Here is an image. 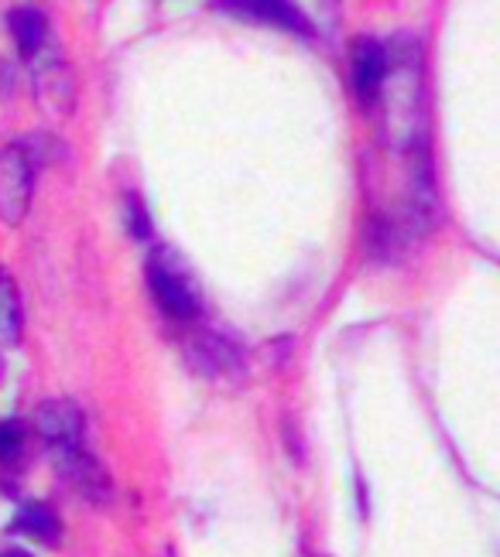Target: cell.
Wrapping results in <instances>:
<instances>
[{"label": "cell", "instance_id": "cell-10", "mask_svg": "<svg viewBox=\"0 0 500 557\" xmlns=\"http://www.w3.org/2000/svg\"><path fill=\"white\" fill-rule=\"evenodd\" d=\"M0 557H28V554H21V550H8V554H0Z\"/></svg>", "mask_w": 500, "mask_h": 557}, {"label": "cell", "instance_id": "cell-4", "mask_svg": "<svg viewBox=\"0 0 500 557\" xmlns=\"http://www.w3.org/2000/svg\"><path fill=\"white\" fill-rule=\"evenodd\" d=\"M220 8L251 17V21H265L271 28H284L295 35H308L313 24L305 21V14L292 4V0H220Z\"/></svg>", "mask_w": 500, "mask_h": 557}, {"label": "cell", "instance_id": "cell-9", "mask_svg": "<svg viewBox=\"0 0 500 557\" xmlns=\"http://www.w3.org/2000/svg\"><path fill=\"white\" fill-rule=\"evenodd\" d=\"M28 431L21 421H0V462H14V458L25 451Z\"/></svg>", "mask_w": 500, "mask_h": 557}, {"label": "cell", "instance_id": "cell-3", "mask_svg": "<svg viewBox=\"0 0 500 557\" xmlns=\"http://www.w3.org/2000/svg\"><path fill=\"white\" fill-rule=\"evenodd\" d=\"M148 284H151V295H155L158 308L169 314V319H175V322L196 319L199 295H196L193 281H188L175 263H169L164 257H155L148 263Z\"/></svg>", "mask_w": 500, "mask_h": 557}, {"label": "cell", "instance_id": "cell-8", "mask_svg": "<svg viewBox=\"0 0 500 557\" xmlns=\"http://www.w3.org/2000/svg\"><path fill=\"white\" fill-rule=\"evenodd\" d=\"M21 338V298L8 274H0V346H17Z\"/></svg>", "mask_w": 500, "mask_h": 557}, {"label": "cell", "instance_id": "cell-5", "mask_svg": "<svg viewBox=\"0 0 500 557\" xmlns=\"http://www.w3.org/2000/svg\"><path fill=\"white\" fill-rule=\"evenodd\" d=\"M388 83V52L380 48L377 41H356V52H353V86L356 96L364 103L377 100V92L385 89Z\"/></svg>", "mask_w": 500, "mask_h": 557}, {"label": "cell", "instance_id": "cell-2", "mask_svg": "<svg viewBox=\"0 0 500 557\" xmlns=\"http://www.w3.org/2000/svg\"><path fill=\"white\" fill-rule=\"evenodd\" d=\"M32 158L25 148H8L0 151V220L17 226L21 220L28 215V206H32V188H35V178H32Z\"/></svg>", "mask_w": 500, "mask_h": 557}, {"label": "cell", "instance_id": "cell-7", "mask_svg": "<svg viewBox=\"0 0 500 557\" xmlns=\"http://www.w3.org/2000/svg\"><path fill=\"white\" fill-rule=\"evenodd\" d=\"M14 530H17V534L35 537L38 544H56L59 534H62L59 517L45 503H25V506H21V513L14 520Z\"/></svg>", "mask_w": 500, "mask_h": 557}, {"label": "cell", "instance_id": "cell-6", "mask_svg": "<svg viewBox=\"0 0 500 557\" xmlns=\"http://www.w3.org/2000/svg\"><path fill=\"white\" fill-rule=\"evenodd\" d=\"M11 35H14V41H17V52L25 55L32 65L52 52L49 21H45V14L35 11V8H17V11L11 14Z\"/></svg>", "mask_w": 500, "mask_h": 557}, {"label": "cell", "instance_id": "cell-1", "mask_svg": "<svg viewBox=\"0 0 500 557\" xmlns=\"http://www.w3.org/2000/svg\"><path fill=\"white\" fill-rule=\"evenodd\" d=\"M38 431L52 451V462L59 475L73 486L80 496L93 503L110 499V479L103 466L86 451V421L83 410L73 400H52L38 410Z\"/></svg>", "mask_w": 500, "mask_h": 557}]
</instances>
